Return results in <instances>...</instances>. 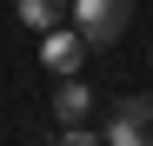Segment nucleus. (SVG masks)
Masks as SVG:
<instances>
[{
	"mask_svg": "<svg viewBox=\"0 0 153 146\" xmlns=\"http://www.w3.org/2000/svg\"><path fill=\"white\" fill-rule=\"evenodd\" d=\"M126 13H133V0H73V33L87 46H113L126 33Z\"/></svg>",
	"mask_w": 153,
	"mask_h": 146,
	"instance_id": "f257e3e1",
	"label": "nucleus"
},
{
	"mask_svg": "<svg viewBox=\"0 0 153 146\" xmlns=\"http://www.w3.org/2000/svg\"><path fill=\"white\" fill-rule=\"evenodd\" d=\"M53 146H107V139H93V133H80V126H67V133H60Z\"/></svg>",
	"mask_w": 153,
	"mask_h": 146,
	"instance_id": "423d86ee",
	"label": "nucleus"
},
{
	"mask_svg": "<svg viewBox=\"0 0 153 146\" xmlns=\"http://www.w3.org/2000/svg\"><path fill=\"white\" fill-rule=\"evenodd\" d=\"M93 113V86L73 73V80H60V93H53V119H67V126H80V119Z\"/></svg>",
	"mask_w": 153,
	"mask_h": 146,
	"instance_id": "39448f33",
	"label": "nucleus"
},
{
	"mask_svg": "<svg viewBox=\"0 0 153 146\" xmlns=\"http://www.w3.org/2000/svg\"><path fill=\"white\" fill-rule=\"evenodd\" d=\"M13 13H20V27H33V33H60L73 20V0H13Z\"/></svg>",
	"mask_w": 153,
	"mask_h": 146,
	"instance_id": "20e7f679",
	"label": "nucleus"
},
{
	"mask_svg": "<svg viewBox=\"0 0 153 146\" xmlns=\"http://www.w3.org/2000/svg\"><path fill=\"white\" fill-rule=\"evenodd\" d=\"M40 60L53 66L60 80H73V66L87 60V40H80V33H67V27H60V33H40Z\"/></svg>",
	"mask_w": 153,
	"mask_h": 146,
	"instance_id": "7ed1b4c3",
	"label": "nucleus"
},
{
	"mask_svg": "<svg viewBox=\"0 0 153 146\" xmlns=\"http://www.w3.org/2000/svg\"><path fill=\"white\" fill-rule=\"evenodd\" d=\"M107 146H153V93H133L120 100L107 119Z\"/></svg>",
	"mask_w": 153,
	"mask_h": 146,
	"instance_id": "f03ea898",
	"label": "nucleus"
}]
</instances>
